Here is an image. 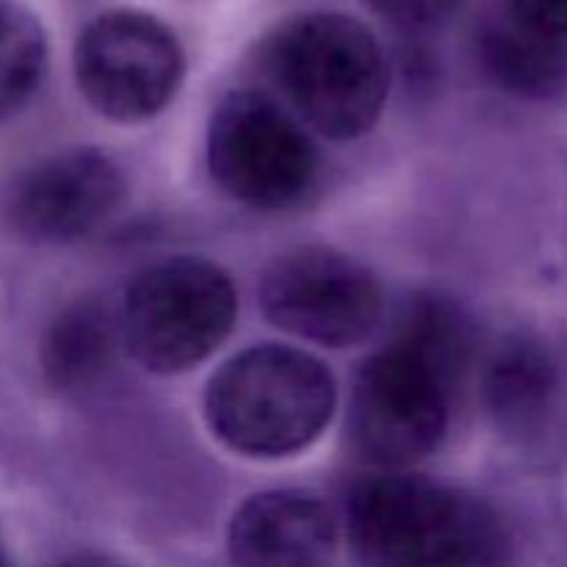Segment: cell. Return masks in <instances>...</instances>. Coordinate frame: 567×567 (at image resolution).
I'll return each instance as SVG.
<instances>
[{"label":"cell","instance_id":"6da1fadb","mask_svg":"<svg viewBox=\"0 0 567 567\" xmlns=\"http://www.w3.org/2000/svg\"><path fill=\"white\" fill-rule=\"evenodd\" d=\"M349 543L365 565H496L509 535L496 509L471 493L419 476L360 482L347 504Z\"/></svg>","mask_w":567,"mask_h":567},{"label":"cell","instance_id":"7a4b0ae2","mask_svg":"<svg viewBox=\"0 0 567 567\" xmlns=\"http://www.w3.org/2000/svg\"><path fill=\"white\" fill-rule=\"evenodd\" d=\"M336 410V380L310 354L255 347L227 360L208 382L205 419L233 452L286 457L308 449Z\"/></svg>","mask_w":567,"mask_h":567},{"label":"cell","instance_id":"3957f363","mask_svg":"<svg viewBox=\"0 0 567 567\" xmlns=\"http://www.w3.org/2000/svg\"><path fill=\"white\" fill-rule=\"evenodd\" d=\"M269 70L291 109L330 138L363 136L388 97L380 42L343 14H308L280 28L269 44Z\"/></svg>","mask_w":567,"mask_h":567},{"label":"cell","instance_id":"277c9868","mask_svg":"<svg viewBox=\"0 0 567 567\" xmlns=\"http://www.w3.org/2000/svg\"><path fill=\"white\" fill-rule=\"evenodd\" d=\"M236 308V288L219 266L172 258L131 282L116 327L136 363L158 374H177L221 347Z\"/></svg>","mask_w":567,"mask_h":567},{"label":"cell","instance_id":"5b68a950","mask_svg":"<svg viewBox=\"0 0 567 567\" xmlns=\"http://www.w3.org/2000/svg\"><path fill=\"white\" fill-rule=\"evenodd\" d=\"M210 175L252 208H288L316 181V150L302 127L258 92L221 100L208 131Z\"/></svg>","mask_w":567,"mask_h":567},{"label":"cell","instance_id":"8992f818","mask_svg":"<svg viewBox=\"0 0 567 567\" xmlns=\"http://www.w3.org/2000/svg\"><path fill=\"white\" fill-rule=\"evenodd\" d=\"M454 388L432 365L391 343L360 369L349 404V437L380 468H408L446 435Z\"/></svg>","mask_w":567,"mask_h":567},{"label":"cell","instance_id":"52a82bcc","mask_svg":"<svg viewBox=\"0 0 567 567\" xmlns=\"http://www.w3.org/2000/svg\"><path fill=\"white\" fill-rule=\"evenodd\" d=\"M175 33L144 11H109L81 33L75 78L94 111L120 122L158 114L183 81Z\"/></svg>","mask_w":567,"mask_h":567},{"label":"cell","instance_id":"ba28073f","mask_svg":"<svg viewBox=\"0 0 567 567\" xmlns=\"http://www.w3.org/2000/svg\"><path fill=\"white\" fill-rule=\"evenodd\" d=\"M260 305L280 330L336 349L365 341L382 319L374 275L327 247L280 255L260 280Z\"/></svg>","mask_w":567,"mask_h":567},{"label":"cell","instance_id":"9c48e42d","mask_svg":"<svg viewBox=\"0 0 567 567\" xmlns=\"http://www.w3.org/2000/svg\"><path fill=\"white\" fill-rule=\"evenodd\" d=\"M122 199V175L109 155L75 150L28 172L11 194L17 230L37 244H70L97 230Z\"/></svg>","mask_w":567,"mask_h":567},{"label":"cell","instance_id":"30bf717a","mask_svg":"<svg viewBox=\"0 0 567 567\" xmlns=\"http://www.w3.org/2000/svg\"><path fill=\"white\" fill-rule=\"evenodd\" d=\"M336 548L338 520L319 498L305 493H260L230 524V554L241 565H321Z\"/></svg>","mask_w":567,"mask_h":567},{"label":"cell","instance_id":"8fae6325","mask_svg":"<svg viewBox=\"0 0 567 567\" xmlns=\"http://www.w3.org/2000/svg\"><path fill=\"white\" fill-rule=\"evenodd\" d=\"M480 55L487 75L518 97L548 100L567 89V37L524 20L509 6L485 22Z\"/></svg>","mask_w":567,"mask_h":567},{"label":"cell","instance_id":"7c38bea8","mask_svg":"<svg viewBox=\"0 0 567 567\" xmlns=\"http://www.w3.org/2000/svg\"><path fill=\"white\" fill-rule=\"evenodd\" d=\"M559 371L551 352L535 338H509L485 371V402L493 419L515 432L535 430L551 410Z\"/></svg>","mask_w":567,"mask_h":567},{"label":"cell","instance_id":"4fadbf2b","mask_svg":"<svg viewBox=\"0 0 567 567\" xmlns=\"http://www.w3.org/2000/svg\"><path fill=\"white\" fill-rule=\"evenodd\" d=\"M114 343L111 316L97 302L66 308L50 327L42 347V369L59 391L89 385L105 369Z\"/></svg>","mask_w":567,"mask_h":567},{"label":"cell","instance_id":"5bb4252c","mask_svg":"<svg viewBox=\"0 0 567 567\" xmlns=\"http://www.w3.org/2000/svg\"><path fill=\"white\" fill-rule=\"evenodd\" d=\"M393 343L432 365L454 388L471 360L474 330L454 302L443 297H421L404 313Z\"/></svg>","mask_w":567,"mask_h":567},{"label":"cell","instance_id":"9a60e30c","mask_svg":"<svg viewBox=\"0 0 567 567\" xmlns=\"http://www.w3.org/2000/svg\"><path fill=\"white\" fill-rule=\"evenodd\" d=\"M44 64L48 39L42 22L20 0H0V120L37 92Z\"/></svg>","mask_w":567,"mask_h":567},{"label":"cell","instance_id":"2e32d148","mask_svg":"<svg viewBox=\"0 0 567 567\" xmlns=\"http://www.w3.org/2000/svg\"><path fill=\"white\" fill-rule=\"evenodd\" d=\"M382 20L399 28H426L454 9L457 0H365Z\"/></svg>","mask_w":567,"mask_h":567},{"label":"cell","instance_id":"e0dca14e","mask_svg":"<svg viewBox=\"0 0 567 567\" xmlns=\"http://www.w3.org/2000/svg\"><path fill=\"white\" fill-rule=\"evenodd\" d=\"M509 9L546 31L567 37V0H509Z\"/></svg>","mask_w":567,"mask_h":567},{"label":"cell","instance_id":"ac0fdd59","mask_svg":"<svg viewBox=\"0 0 567 567\" xmlns=\"http://www.w3.org/2000/svg\"><path fill=\"white\" fill-rule=\"evenodd\" d=\"M0 563H6V554H3V543H0Z\"/></svg>","mask_w":567,"mask_h":567}]
</instances>
